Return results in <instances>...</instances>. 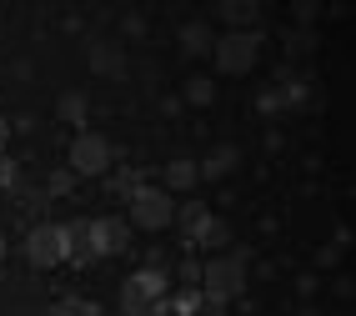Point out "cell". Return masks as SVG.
<instances>
[{"mask_svg": "<svg viewBox=\"0 0 356 316\" xmlns=\"http://www.w3.org/2000/svg\"><path fill=\"white\" fill-rule=\"evenodd\" d=\"M261 45H266L261 31H226V35H216L211 56H216V65L226 76H251L256 61H261Z\"/></svg>", "mask_w": 356, "mask_h": 316, "instance_id": "6da1fadb", "label": "cell"}, {"mask_svg": "<svg viewBox=\"0 0 356 316\" xmlns=\"http://www.w3.org/2000/svg\"><path fill=\"white\" fill-rule=\"evenodd\" d=\"M165 271L161 266H140V271H131L121 281V316H151L156 301H165Z\"/></svg>", "mask_w": 356, "mask_h": 316, "instance_id": "7a4b0ae2", "label": "cell"}, {"mask_svg": "<svg viewBox=\"0 0 356 316\" xmlns=\"http://www.w3.org/2000/svg\"><path fill=\"white\" fill-rule=\"evenodd\" d=\"M65 161H70V176H106L111 166H115V145L101 131H76Z\"/></svg>", "mask_w": 356, "mask_h": 316, "instance_id": "3957f363", "label": "cell"}, {"mask_svg": "<svg viewBox=\"0 0 356 316\" xmlns=\"http://www.w3.org/2000/svg\"><path fill=\"white\" fill-rule=\"evenodd\" d=\"M246 291V266L241 261H231V256H211L206 266H201V297L206 301H216V306H226V301H236Z\"/></svg>", "mask_w": 356, "mask_h": 316, "instance_id": "277c9868", "label": "cell"}, {"mask_svg": "<svg viewBox=\"0 0 356 316\" xmlns=\"http://www.w3.org/2000/svg\"><path fill=\"white\" fill-rule=\"evenodd\" d=\"M126 221H131V231L140 226V231H165V226H171L176 221V201H171V191H161V186H140L136 191V196H131V216H126Z\"/></svg>", "mask_w": 356, "mask_h": 316, "instance_id": "5b68a950", "label": "cell"}, {"mask_svg": "<svg viewBox=\"0 0 356 316\" xmlns=\"http://www.w3.org/2000/svg\"><path fill=\"white\" fill-rule=\"evenodd\" d=\"M65 226L60 221H40L31 236H26V261L35 266V271H56V266H65Z\"/></svg>", "mask_w": 356, "mask_h": 316, "instance_id": "8992f818", "label": "cell"}, {"mask_svg": "<svg viewBox=\"0 0 356 316\" xmlns=\"http://www.w3.org/2000/svg\"><path fill=\"white\" fill-rule=\"evenodd\" d=\"M86 241H90V256H121L131 246V221L126 216H101V221H86Z\"/></svg>", "mask_w": 356, "mask_h": 316, "instance_id": "52a82bcc", "label": "cell"}, {"mask_svg": "<svg viewBox=\"0 0 356 316\" xmlns=\"http://www.w3.org/2000/svg\"><path fill=\"white\" fill-rule=\"evenodd\" d=\"M86 61H90V70L106 76V81H121V76H126V51H121L115 40H90Z\"/></svg>", "mask_w": 356, "mask_h": 316, "instance_id": "ba28073f", "label": "cell"}, {"mask_svg": "<svg viewBox=\"0 0 356 316\" xmlns=\"http://www.w3.org/2000/svg\"><path fill=\"white\" fill-rule=\"evenodd\" d=\"M206 221H211V206H206V201L191 196L186 206H176V226H181V236H186V246H196V241H201Z\"/></svg>", "mask_w": 356, "mask_h": 316, "instance_id": "9c48e42d", "label": "cell"}, {"mask_svg": "<svg viewBox=\"0 0 356 316\" xmlns=\"http://www.w3.org/2000/svg\"><path fill=\"white\" fill-rule=\"evenodd\" d=\"M161 181H165L161 191H196V186H201V166L186 161V156H176V161H165Z\"/></svg>", "mask_w": 356, "mask_h": 316, "instance_id": "30bf717a", "label": "cell"}, {"mask_svg": "<svg viewBox=\"0 0 356 316\" xmlns=\"http://www.w3.org/2000/svg\"><path fill=\"white\" fill-rule=\"evenodd\" d=\"M140 186H146V176H140L136 166H121V171L111 166V171H106V191H111V196H121V201H131Z\"/></svg>", "mask_w": 356, "mask_h": 316, "instance_id": "8fae6325", "label": "cell"}, {"mask_svg": "<svg viewBox=\"0 0 356 316\" xmlns=\"http://www.w3.org/2000/svg\"><path fill=\"white\" fill-rule=\"evenodd\" d=\"M236 161H241V151H236V145H216L206 161H196V166H201V181H216V176L236 171Z\"/></svg>", "mask_w": 356, "mask_h": 316, "instance_id": "7c38bea8", "label": "cell"}, {"mask_svg": "<svg viewBox=\"0 0 356 316\" xmlns=\"http://www.w3.org/2000/svg\"><path fill=\"white\" fill-rule=\"evenodd\" d=\"M211 45H216V31H211L206 20H191V26L181 31V51L186 56H211Z\"/></svg>", "mask_w": 356, "mask_h": 316, "instance_id": "4fadbf2b", "label": "cell"}, {"mask_svg": "<svg viewBox=\"0 0 356 316\" xmlns=\"http://www.w3.org/2000/svg\"><path fill=\"white\" fill-rule=\"evenodd\" d=\"M196 246H206L211 256H226V251H231V226L221 221V216H211V221H206V231H201V241H196Z\"/></svg>", "mask_w": 356, "mask_h": 316, "instance_id": "5bb4252c", "label": "cell"}, {"mask_svg": "<svg viewBox=\"0 0 356 316\" xmlns=\"http://www.w3.org/2000/svg\"><path fill=\"white\" fill-rule=\"evenodd\" d=\"M186 101H191V106H211V101H216V81H211V76H191V81H186Z\"/></svg>", "mask_w": 356, "mask_h": 316, "instance_id": "9a60e30c", "label": "cell"}, {"mask_svg": "<svg viewBox=\"0 0 356 316\" xmlns=\"http://www.w3.org/2000/svg\"><path fill=\"white\" fill-rule=\"evenodd\" d=\"M60 116L70 120V126H86V95L81 90H65L60 95Z\"/></svg>", "mask_w": 356, "mask_h": 316, "instance_id": "2e32d148", "label": "cell"}, {"mask_svg": "<svg viewBox=\"0 0 356 316\" xmlns=\"http://www.w3.org/2000/svg\"><path fill=\"white\" fill-rule=\"evenodd\" d=\"M256 0H226V6H221V15L231 20V26H246V20H256Z\"/></svg>", "mask_w": 356, "mask_h": 316, "instance_id": "e0dca14e", "label": "cell"}, {"mask_svg": "<svg viewBox=\"0 0 356 316\" xmlns=\"http://www.w3.org/2000/svg\"><path fill=\"white\" fill-rule=\"evenodd\" d=\"M45 196H76V176H70V171H56L51 186H45Z\"/></svg>", "mask_w": 356, "mask_h": 316, "instance_id": "ac0fdd59", "label": "cell"}, {"mask_svg": "<svg viewBox=\"0 0 356 316\" xmlns=\"http://www.w3.org/2000/svg\"><path fill=\"white\" fill-rule=\"evenodd\" d=\"M286 51H291V56L316 51V31H291V35H286Z\"/></svg>", "mask_w": 356, "mask_h": 316, "instance_id": "d6986e66", "label": "cell"}, {"mask_svg": "<svg viewBox=\"0 0 356 316\" xmlns=\"http://www.w3.org/2000/svg\"><path fill=\"white\" fill-rule=\"evenodd\" d=\"M51 316H101V311H96V301H60Z\"/></svg>", "mask_w": 356, "mask_h": 316, "instance_id": "ffe728a7", "label": "cell"}, {"mask_svg": "<svg viewBox=\"0 0 356 316\" xmlns=\"http://www.w3.org/2000/svg\"><path fill=\"white\" fill-rule=\"evenodd\" d=\"M15 176H20V171H15V161H10V156H0V191H10Z\"/></svg>", "mask_w": 356, "mask_h": 316, "instance_id": "44dd1931", "label": "cell"}, {"mask_svg": "<svg viewBox=\"0 0 356 316\" xmlns=\"http://www.w3.org/2000/svg\"><path fill=\"white\" fill-rule=\"evenodd\" d=\"M316 266H341V246H321L316 251Z\"/></svg>", "mask_w": 356, "mask_h": 316, "instance_id": "7402d4cb", "label": "cell"}, {"mask_svg": "<svg viewBox=\"0 0 356 316\" xmlns=\"http://www.w3.org/2000/svg\"><path fill=\"white\" fill-rule=\"evenodd\" d=\"M121 26H126V35H146V31H140V15H136V10H126Z\"/></svg>", "mask_w": 356, "mask_h": 316, "instance_id": "603a6c76", "label": "cell"}, {"mask_svg": "<svg viewBox=\"0 0 356 316\" xmlns=\"http://www.w3.org/2000/svg\"><path fill=\"white\" fill-rule=\"evenodd\" d=\"M6 141H10V120L0 116V156H6Z\"/></svg>", "mask_w": 356, "mask_h": 316, "instance_id": "cb8c5ba5", "label": "cell"}, {"mask_svg": "<svg viewBox=\"0 0 356 316\" xmlns=\"http://www.w3.org/2000/svg\"><path fill=\"white\" fill-rule=\"evenodd\" d=\"M201 316H226V306H216V301H206V306H201Z\"/></svg>", "mask_w": 356, "mask_h": 316, "instance_id": "d4e9b609", "label": "cell"}, {"mask_svg": "<svg viewBox=\"0 0 356 316\" xmlns=\"http://www.w3.org/2000/svg\"><path fill=\"white\" fill-rule=\"evenodd\" d=\"M0 261H6V236H0Z\"/></svg>", "mask_w": 356, "mask_h": 316, "instance_id": "484cf974", "label": "cell"}, {"mask_svg": "<svg viewBox=\"0 0 356 316\" xmlns=\"http://www.w3.org/2000/svg\"><path fill=\"white\" fill-rule=\"evenodd\" d=\"M296 316H316V311H312V306H306V311H296Z\"/></svg>", "mask_w": 356, "mask_h": 316, "instance_id": "4316f807", "label": "cell"}]
</instances>
